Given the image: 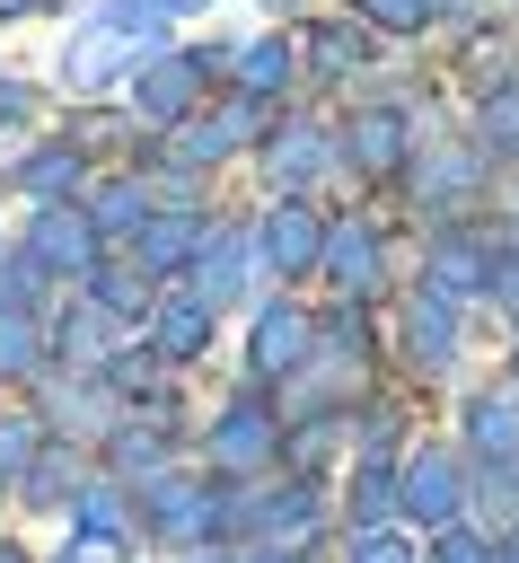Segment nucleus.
I'll use <instances>...</instances> for the list:
<instances>
[{"instance_id": "nucleus-16", "label": "nucleus", "mask_w": 519, "mask_h": 563, "mask_svg": "<svg viewBox=\"0 0 519 563\" xmlns=\"http://www.w3.org/2000/svg\"><path fill=\"white\" fill-rule=\"evenodd\" d=\"M317 264L334 273V290H378V229L369 220H334L325 246H317Z\"/></svg>"}, {"instance_id": "nucleus-23", "label": "nucleus", "mask_w": 519, "mask_h": 563, "mask_svg": "<svg viewBox=\"0 0 519 563\" xmlns=\"http://www.w3.org/2000/svg\"><path fill=\"white\" fill-rule=\"evenodd\" d=\"M79 282H88L79 299H97L106 317H150V273L141 264H88Z\"/></svg>"}, {"instance_id": "nucleus-39", "label": "nucleus", "mask_w": 519, "mask_h": 563, "mask_svg": "<svg viewBox=\"0 0 519 563\" xmlns=\"http://www.w3.org/2000/svg\"><path fill=\"white\" fill-rule=\"evenodd\" d=\"M501 563H519V537H510V545H501Z\"/></svg>"}, {"instance_id": "nucleus-25", "label": "nucleus", "mask_w": 519, "mask_h": 563, "mask_svg": "<svg viewBox=\"0 0 519 563\" xmlns=\"http://www.w3.org/2000/svg\"><path fill=\"white\" fill-rule=\"evenodd\" d=\"M387 519H396V466L361 457L352 466V528H387Z\"/></svg>"}, {"instance_id": "nucleus-8", "label": "nucleus", "mask_w": 519, "mask_h": 563, "mask_svg": "<svg viewBox=\"0 0 519 563\" xmlns=\"http://www.w3.org/2000/svg\"><path fill=\"white\" fill-rule=\"evenodd\" d=\"M202 62L194 53H150L141 62V79H132V106H141V123H185V106L202 97Z\"/></svg>"}, {"instance_id": "nucleus-20", "label": "nucleus", "mask_w": 519, "mask_h": 563, "mask_svg": "<svg viewBox=\"0 0 519 563\" xmlns=\"http://www.w3.org/2000/svg\"><path fill=\"white\" fill-rule=\"evenodd\" d=\"M290 70H299V44H290V35H255V44L238 53V88L264 97V106H273V88H290Z\"/></svg>"}, {"instance_id": "nucleus-13", "label": "nucleus", "mask_w": 519, "mask_h": 563, "mask_svg": "<svg viewBox=\"0 0 519 563\" xmlns=\"http://www.w3.org/2000/svg\"><path fill=\"white\" fill-rule=\"evenodd\" d=\"M405 361L413 369H449L457 361V299H440V290L405 299Z\"/></svg>"}, {"instance_id": "nucleus-29", "label": "nucleus", "mask_w": 519, "mask_h": 563, "mask_svg": "<svg viewBox=\"0 0 519 563\" xmlns=\"http://www.w3.org/2000/svg\"><path fill=\"white\" fill-rule=\"evenodd\" d=\"M35 449H44V422L35 413H0V493H18V475H26Z\"/></svg>"}, {"instance_id": "nucleus-30", "label": "nucleus", "mask_w": 519, "mask_h": 563, "mask_svg": "<svg viewBox=\"0 0 519 563\" xmlns=\"http://www.w3.org/2000/svg\"><path fill=\"white\" fill-rule=\"evenodd\" d=\"M475 132H484V141H475L484 158H519V79H510V88H493V106H484V123H475Z\"/></svg>"}, {"instance_id": "nucleus-18", "label": "nucleus", "mask_w": 519, "mask_h": 563, "mask_svg": "<svg viewBox=\"0 0 519 563\" xmlns=\"http://www.w3.org/2000/svg\"><path fill=\"white\" fill-rule=\"evenodd\" d=\"M114 62H132V35H114V26H79L70 35V53H62V88H106L114 79Z\"/></svg>"}, {"instance_id": "nucleus-15", "label": "nucleus", "mask_w": 519, "mask_h": 563, "mask_svg": "<svg viewBox=\"0 0 519 563\" xmlns=\"http://www.w3.org/2000/svg\"><path fill=\"white\" fill-rule=\"evenodd\" d=\"M246 273H255V238H246V229H220V238H202V264H194V290H202L211 308H229V299H246Z\"/></svg>"}, {"instance_id": "nucleus-38", "label": "nucleus", "mask_w": 519, "mask_h": 563, "mask_svg": "<svg viewBox=\"0 0 519 563\" xmlns=\"http://www.w3.org/2000/svg\"><path fill=\"white\" fill-rule=\"evenodd\" d=\"M0 563H26V554H18V545H9V537H0Z\"/></svg>"}, {"instance_id": "nucleus-31", "label": "nucleus", "mask_w": 519, "mask_h": 563, "mask_svg": "<svg viewBox=\"0 0 519 563\" xmlns=\"http://www.w3.org/2000/svg\"><path fill=\"white\" fill-rule=\"evenodd\" d=\"M369 26H387V35H422L431 18H440V0H352Z\"/></svg>"}, {"instance_id": "nucleus-40", "label": "nucleus", "mask_w": 519, "mask_h": 563, "mask_svg": "<svg viewBox=\"0 0 519 563\" xmlns=\"http://www.w3.org/2000/svg\"><path fill=\"white\" fill-rule=\"evenodd\" d=\"M510 387H519V352H510Z\"/></svg>"}, {"instance_id": "nucleus-21", "label": "nucleus", "mask_w": 519, "mask_h": 563, "mask_svg": "<svg viewBox=\"0 0 519 563\" xmlns=\"http://www.w3.org/2000/svg\"><path fill=\"white\" fill-rule=\"evenodd\" d=\"M325 158H334V150H325V132H317V123H290V132H273V158H264V167H273V185H290V194H299L308 176H325Z\"/></svg>"}, {"instance_id": "nucleus-42", "label": "nucleus", "mask_w": 519, "mask_h": 563, "mask_svg": "<svg viewBox=\"0 0 519 563\" xmlns=\"http://www.w3.org/2000/svg\"><path fill=\"white\" fill-rule=\"evenodd\" d=\"M510 238H519V229H510Z\"/></svg>"}, {"instance_id": "nucleus-37", "label": "nucleus", "mask_w": 519, "mask_h": 563, "mask_svg": "<svg viewBox=\"0 0 519 563\" xmlns=\"http://www.w3.org/2000/svg\"><path fill=\"white\" fill-rule=\"evenodd\" d=\"M35 9H62V0H0V26H18V18H35Z\"/></svg>"}, {"instance_id": "nucleus-28", "label": "nucleus", "mask_w": 519, "mask_h": 563, "mask_svg": "<svg viewBox=\"0 0 519 563\" xmlns=\"http://www.w3.org/2000/svg\"><path fill=\"white\" fill-rule=\"evenodd\" d=\"M466 449H493V457H510V449H519V405H493V396H475V405H466Z\"/></svg>"}, {"instance_id": "nucleus-7", "label": "nucleus", "mask_w": 519, "mask_h": 563, "mask_svg": "<svg viewBox=\"0 0 519 563\" xmlns=\"http://www.w3.org/2000/svg\"><path fill=\"white\" fill-rule=\"evenodd\" d=\"M264 457H281V422H273L255 396H238V405L211 422V466H220V475H255Z\"/></svg>"}, {"instance_id": "nucleus-22", "label": "nucleus", "mask_w": 519, "mask_h": 563, "mask_svg": "<svg viewBox=\"0 0 519 563\" xmlns=\"http://www.w3.org/2000/svg\"><path fill=\"white\" fill-rule=\"evenodd\" d=\"M150 211H158V202H150V185H132V176H106V185H97V202H88V229H97V238H132Z\"/></svg>"}, {"instance_id": "nucleus-35", "label": "nucleus", "mask_w": 519, "mask_h": 563, "mask_svg": "<svg viewBox=\"0 0 519 563\" xmlns=\"http://www.w3.org/2000/svg\"><path fill=\"white\" fill-rule=\"evenodd\" d=\"M18 123H35V88L0 70V132H18Z\"/></svg>"}, {"instance_id": "nucleus-9", "label": "nucleus", "mask_w": 519, "mask_h": 563, "mask_svg": "<svg viewBox=\"0 0 519 563\" xmlns=\"http://www.w3.org/2000/svg\"><path fill=\"white\" fill-rule=\"evenodd\" d=\"M405 106H361L352 123H343V167L352 176H396L405 167Z\"/></svg>"}, {"instance_id": "nucleus-17", "label": "nucleus", "mask_w": 519, "mask_h": 563, "mask_svg": "<svg viewBox=\"0 0 519 563\" xmlns=\"http://www.w3.org/2000/svg\"><path fill=\"white\" fill-rule=\"evenodd\" d=\"M70 537L114 554V545L132 537V501H123V484H106V475H97V484H79V501H70Z\"/></svg>"}, {"instance_id": "nucleus-41", "label": "nucleus", "mask_w": 519, "mask_h": 563, "mask_svg": "<svg viewBox=\"0 0 519 563\" xmlns=\"http://www.w3.org/2000/svg\"><path fill=\"white\" fill-rule=\"evenodd\" d=\"M202 563H229V554H202Z\"/></svg>"}, {"instance_id": "nucleus-2", "label": "nucleus", "mask_w": 519, "mask_h": 563, "mask_svg": "<svg viewBox=\"0 0 519 563\" xmlns=\"http://www.w3.org/2000/svg\"><path fill=\"white\" fill-rule=\"evenodd\" d=\"M422 273H431L440 299H475V290H493L501 246H493V229H475V220H440L431 246H422Z\"/></svg>"}, {"instance_id": "nucleus-6", "label": "nucleus", "mask_w": 519, "mask_h": 563, "mask_svg": "<svg viewBox=\"0 0 519 563\" xmlns=\"http://www.w3.org/2000/svg\"><path fill=\"white\" fill-rule=\"evenodd\" d=\"M246 343H255V352H246V361H255V378H290V369L317 352V317H308V308H290V299H264Z\"/></svg>"}, {"instance_id": "nucleus-32", "label": "nucleus", "mask_w": 519, "mask_h": 563, "mask_svg": "<svg viewBox=\"0 0 519 563\" xmlns=\"http://www.w3.org/2000/svg\"><path fill=\"white\" fill-rule=\"evenodd\" d=\"M343 563H413V545H405L396 528H352V545H343Z\"/></svg>"}, {"instance_id": "nucleus-4", "label": "nucleus", "mask_w": 519, "mask_h": 563, "mask_svg": "<svg viewBox=\"0 0 519 563\" xmlns=\"http://www.w3.org/2000/svg\"><path fill=\"white\" fill-rule=\"evenodd\" d=\"M396 510L422 519V528H449V519L466 510V475H457V457H449V449L405 457V466H396Z\"/></svg>"}, {"instance_id": "nucleus-14", "label": "nucleus", "mask_w": 519, "mask_h": 563, "mask_svg": "<svg viewBox=\"0 0 519 563\" xmlns=\"http://www.w3.org/2000/svg\"><path fill=\"white\" fill-rule=\"evenodd\" d=\"M211 317H220V308H211L202 290L158 299V308H150V352H158V361H194V352L211 343Z\"/></svg>"}, {"instance_id": "nucleus-5", "label": "nucleus", "mask_w": 519, "mask_h": 563, "mask_svg": "<svg viewBox=\"0 0 519 563\" xmlns=\"http://www.w3.org/2000/svg\"><path fill=\"white\" fill-rule=\"evenodd\" d=\"M317 246H325V220L290 194V202H273L264 211V229H255V264L264 273H281V282H299L308 264H317Z\"/></svg>"}, {"instance_id": "nucleus-1", "label": "nucleus", "mask_w": 519, "mask_h": 563, "mask_svg": "<svg viewBox=\"0 0 519 563\" xmlns=\"http://www.w3.org/2000/svg\"><path fill=\"white\" fill-rule=\"evenodd\" d=\"M132 519H141L158 545H194V537H220V528H229V493H211V484H194V475H150L141 501H132Z\"/></svg>"}, {"instance_id": "nucleus-10", "label": "nucleus", "mask_w": 519, "mask_h": 563, "mask_svg": "<svg viewBox=\"0 0 519 563\" xmlns=\"http://www.w3.org/2000/svg\"><path fill=\"white\" fill-rule=\"evenodd\" d=\"M79 176H88V150H79L70 132L0 167V185H9V194H26V202H70V185H79Z\"/></svg>"}, {"instance_id": "nucleus-27", "label": "nucleus", "mask_w": 519, "mask_h": 563, "mask_svg": "<svg viewBox=\"0 0 519 563\" xmlns=\"http://www.w3.org/2000/svg\"><path fill=\"white\" fill-rule=\"evenodd\" d=\"M35 369H44V334H35L26 308L9 299V308H0V378H35Z\"/></svg>"}, {"instance_id": "nucleus-26", "label": "nucleus", "mask_w": 519, "mask_h": 563, "mask_svg": "<svg viewBox=\"0 0 519 563\" xmlns=\"http://www.w3.org/2000/svg\"><path fill=\"white\" fill-rule=\"evenodd\" d=\"M167 18H176V0H88V26H114L132 44H150Z\"/></svg>"}, {"instance_id": "nucleus-36", "label": "nucleus", "mask_w": 519, "mask_h": 563, "mask_svg": "<svg viewBox=\"0 0 519 563\" xmlns=\"http://www.w3.org/2000/svg\"><path fill=\"white\" fill-rule=\"evenodd\" d=\"M493 299H501V308L519 317V264H501V273H493Z\"/></svg>"}, {"instance_id": "nucleus-33", "label": "nucleus", "mask_w": 519, "mask_h": 563, "mask_svg": "<svg viewBox=\"0 0 519 563\" xmlns=\"http://www.w3.org/2000/svg\"><path fill=\"white\" fill-rule=\"evenodd\" d=\"M440 563H501V545H493V537H475V528H457V519H449V528H440Z\"/></svg>"}, {"instance_id": "nucleus-24", "label": "nucleus", "mask_w": 519, "mask_h": 563, "mask_svg": "<svg viewBox=\"0 0 519 563\" xmlns=\"http://www.w3.org/2000/svg\"><path fill=\"white\" fill-rule=\"evenodd\" d=\"M308 62H317V79H352L369 62V35L352 18H325V26H308Z\"/></svg>"}, {"instance_id": "nucleus-19", "label": "nucleus", "mask_w": 519, "mask_h": 563, "mask_svg": "<svg viewBox=\"0 0 519 563\" xmlns=\"http://www.w3.org/2000/svg\"><path fill=\"white\" fill-rule=\"evenodd\" d=\"M18 501H26V510H70V501H79V466H70V449H62V440H44V449L26 457Z\"/></svg>"}, {"instance_id": "nucleus-11", "label": "nucleus", "mask_w": 519, "mask_h": 563, "mask_svg": "<svg viewBox=\"0 0 519 563\" xmlns=\"http://www.w3.org/2000/svg\"><path fill=\"white\" fill-rule=\"evenodd\" d=\"M202 238H211V229H202V220H194L185 202H167V211H150V220L132 229V264H141V273L158 282V273H176L185 255H202Z\"/></svg>"}, {"instance_id": "nucleus-3", "label": "nucleus", "mask_w": 519, "mask_h": 563, "mask_svg": "<svg viewBox=\"0 0 519 563\" xmlns=\"http://www.w3.org/2000/svg\"><path fill=\"white\" fill-rule=\"evenodd\" d=\"M97 229H88V211H70V202H35V220H26V238H18V255L35 264V273H88L97 264Z\"/></svg>"}, {"instance_id": "nucleus-34", "label": "nucleus", "mask_w": 519, "mask_h": 563, "mask_svg": "<svg viewBox=\"0 0 519 563\" xmlns=\"http://www.w3.org/2000/svg\"><path fill=\"white\" fill-rule=\"evenodd\" d=\"M70 141H79V150H123V114H79Z\"/></svg>"}, {"instance_id": "nucleus-12", "label": "nucleus", "mask_w": 519, "mask_h": 563, "mask_svg": "<svg viewBox=\"0 0 519 563\" xmlns=\"http://www.w3.org/2000/svg\"><path fill=\"white\" fill-rule=\"evenodd\" d=\"M264 114H273V106L238 88V97H229L220 114L185 123V158H194V167H211V158H238V150H246V132H264Z\"/></svg>"}]
</instances>
